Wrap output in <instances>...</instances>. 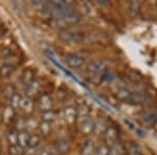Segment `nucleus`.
<instances>
[{"label": "nucleus", "instance_id": "0eeeda50", "mask_svg": "<svg viewBox=\"0 0 157 155\" xmlns=\"http://www.w3.org/2000/svg\"><path fill=\"white\" fill-rule=\"evenodd\" d=\"M78 131L84 136H88L92 134L93 131H94V122L91 118L82 122L81 124H78Z\"/></svg>", "mask_w": 157, "mask_h": 155}, {"label": "nucleus", "instance_id": "ddd939ff", "mask_svg": "<svg viewBox=\"0 0 157 155\" xmlns=\"http://www.w3.org/2000/svg\"><path fill=\"white\" fill-rule=\"evenodd\" d=\"M94 152H95L94 141L90 138L86 139L80 148L81 155H94Z\"/></svg>", "mask_w": 157, "mask_h": 155}, {"label": "nucleus", "instance_id": "6ab92c4d", "mask_svg": "<svg viewBox=\"0 0 157 155\" xmlns=\"http://www.w3.org/2000/svg\"><path fill=\"white\" fill-rule=\"evenodd\" d=\"M107 123H106V119L104 118H100L97 122H94V131L93 133L97 134L98 136L100 134H104V132L107 129Z\"/></svg>", "mask_w": 157, "mask_h": 155}, {"label": "nucleus", "instance_id": "f704fd0d", "mask_svg": "<svg viewBox=\"0 0 157 155\" xmlns=\"http://www.w3.org/2000/svg\"><path fill=\"white\" fill-rule=\"evenodd\" d=\"M12 55V50L9 47H0V59H4Z\"/></svg>", "mask_w": 157, "mask_h": 155}, {"label": "nucleus", "instance_id": "2f4dec72", "mask_svg": "<svg viewBox=\"0 0 157 155\" xmlns=\"http://www.w3.org/2000/svg\"><path fill=\"white\" fill-rule=\"evenodd\" d=\"M94 155H110L109 154V148L105 144L100 145V146L95 148Z\"/></svg>", "mask_w": 157, "mask_h": 155}, {"label": "nucleus", "instance_id": "b1692460", "mask_svg": "<svg viewBox=\"0 0 157 155\" xmlns=\"http://www.w3.org/2000/svg\"><path fill=\"white\" fill-rule=\"evenodd\" d=\"M128 10L132 17H136L140 13V3L138 1H129Z\"/></svg>", "mask_w": 157, "mask_h": 155}, {"label": "nucleus", "instance_id": "c756f323", "mask_svg": "<svg viewBox=\"0 0 157 155\" xmlns=\"http://www.w3.org/2000/svg\"><path fill=\"white\" fill-rule=\"evenodd\" d=\"M9 154L10 155H24V148L20 147L19 145H15V146H9Z\"/></svg>", "mask_w": 157, "mask_h": 155}, {"label": "nucleus", "instance_id": "6e6552de", "mask_svg": "<svg viewBox=\"0 0 157 155\" xmlns=\"http://www.w3.org/2000/svg\"><path fill=\"white\" fill-rule=\"evenodd\" d=\"M41 90V83L38 80H34L32 83H29L27 86H25V93L26 96L29 99H33L36 96Z\"/></svg>", "mask_w": 157, "mask_h": 155}, {"label": "nucleus", "instance_id": "1a4fd4ad", "mask_svg": "<svg viewBox=\"0 0 157 155\" xmlns=\"http://www.w3.org/2000/svg\"><path fill=\"white\" fill-rule=\"evenodd\" d=\"M90 108L86 104H81L77 108V122L81 124L82 122L86 121V119L90 118Z\"/></svg>", "mask_w": 157, "mask_h": 155}, {"label": "nucleus", "instance_id": "c9c22d12", "mask_svg": "<svg viewBox=\"0 0 157 155\" xmlns=\"http://www.w3.org/2000/svg\"><path fill=\"white\" fill-rule=\"evenodd\" d=\"M38 155H52V154H50L49 152L47 151V150H41Z\"/></svg>", "mask_w": 157, "mask_h": 155}, {"label": "nucleus", "instance_id": "423d86ee", "mask_svg": "<svg viewBox=\"0 0 157 155\" xmlns=\"http://www.w3.org/2000/svg\"><path fill=\"white\" fill-rule=\"evenodd\" d=\"M150 100L148 93L143 92V91H136L132 92L131 99L129 101V104H133V105H141V104H147Z\"/></svg>", "mask_w": 157, "mask_h": 155}, {"label": "nucleus", "instance_id": "7c9ffc66", "mask_svg": "<svg viewBox=\"0 0 157 155\" xmlns=\"http://www.w3.org/2000/svg\"><path fill=\"white\" fill-rule=\"evenodd\" d=\"M10 101H11V106H12V107L14 109H16V108H18L20 106V103H21V101H22V96L16 91V92H15V95L12 96Z\"/></svg>", "mask_w": 157, "mask_h": 155}, {"label": "nucleus", "instance_id": "39448f33", "mask_svg": "<svg viewBox=\"0 0 157 155\" xmlns=\"http://www.w3.org/2000/svg\"><path fill=\"white\" fill-rule=\"evenodd\" d=\"M52 105H54V102H52V96L47 93H43L42 95H40L39 100H38V107L39 110L43 112V111L52 110Z\"/></svg>", "mask_w": 157, "mask_h": 155}, {"label": "nucleus", "instance_id": "9b49d317", "mask_svg": "<svg viewBox=\"0 0 157 155\" xmlns=\"http://www.w3.org/2000/svg\"><path fill=\"white\" fill-rule=\"evenodd\" d=\"M140 116L143 121L147 123L148 125H151L153 127H157V114L151 110H143L140 112Z\"/></svg>", "mask_w": 157, "mask_h": 155}, {"label": "nucleus", "instance_id": "473e14b6", "mask_svg": "<svg viewBox=\"0 0 157 155\" xmlns=\"http://www.w3.org/2000/svg\"><path fill=\"white\" fill-rule=\"evenodd\" d=\"M15 92H16V90H15V87L13 85H7L6 88H4V90H3V95L4 96H6V99H10L11 100V98L13 95H15Z\"/></svg>", "mask_w": 157, "mask_h": 155}, {"label": "nucleus", "instance_id": "5701e85b", "mask_svg": "<svg viewBox=\"0 0 157 155\" xmlns=\"http://www.w3.org/2000/svg\"><path fill=\"white\" fill-rule=\"evenodd\" d=\"M30 134L27 131H20L18 132V145L22 148H26L29 146V139Z\"/></svg>", "mask_w": 157, "mask_h": 155}, {"label": "nucleus", "instance_id": "bb28decb", "mask_svg": "<svg viewBox=\"0 0 157 155\" xmlns=\"http://www.w3.org/2000/svg\"><path fill=\"white\" fill-rule=\"evenodd\" d=\"M7 141H9L10 146H15V145H18V131L16 129H12L7 132L6 135Z\"/></svg>", "mask_w": 157, "mask_h": 155}, {"label": "nucleus", "instance_id": "4be33fe9", "mask_svg": "<svg viewBox=\"0 0 157 155\" xmlns=\"http://www.w3.org/2000/svg\"><path fill=\"white\" fill-rule=\"evenodd\" d=\"M14 72H15V66H13L11 64H4L0 68V77L3 79L12 77Z\"/></svg>", "mask_w": 157, "mask_h": 155}, {"label": "nucleus", "instance_id": "f257e3e1", "mask_svg": "<svg viewBox=\"0 0 157 155\" xmlns=\"http://www.w3.org/2000/svg\"><path fill=\"white\" fill-rule=\"evenodd\" d=\"M104 137V144L108 147H111L114 145L116 141H120V133H118V129L115 126H108L106 131L103 134Z\"/></svg>", "mask_w": 157, "mask_h": 155}, {"label": "nucleus", "instance_id": "4c0bfd02", "mask_svg": "<svg viewBox=\"0 0 157 155\" xmlns=\"http://www.w3.org/2000/svg\"><path fill=\"white\" fill-rule=\"evenodd\" d=\"M2 121V116H0V122H1Z\"/></svg>", "mask_w": 157, "mask_h": 155}, {"label": "nucleus", "instance_id": "393cba45", "mask_svg": "<svg viewBox=\"0 0 157 155\" xmlns=\"http://www.w3.org/2000/svg\"><path fill=\"white\" fill-rule=\"evenodd\" d=\"M35 79H34V72H33L32 69H26V70H24V72H23V75H22V77H21V82L22 84H23L24 86H27L29 83H32L33 81H34Z\"/></svg>", "mask_w": 157, "mask_h": 155}, {"label": "nucleus", "instance_id": "f8f14e48", "mask_svg": "<svg viewBox=\"0 0 157 155\" xmlns=\"http://www.w3.org/2000/svg\"><path fill=\"white\" fill-rule=\"evenodd\" d=\"M80 20H81V16L72 9V7L68 9L67 12L65 13L64 17H63V21L66 24H75V23H78Z\"/></svg>", "mask_w": 157, "mask_h": 155}, {"label": "nucleus", "instance_id": "a211bd4d", "mask_svg": "<svg viewBox=\"0 0 157 155\" xmlns=\"http://www.w3.org/2000/svg\"><path fill=\"white\" fill-rule=\"evenodd\" d=\"M20 108H21V110L23 111L24 113L26 114H30L34 111V102H33L32 99L29 98H22V101L21 103H20Z\"/></svg>", "mask_w": 157, "mask_h": 155}, {"label": "nucleus", "instance_id": "f03ea898", "mask_svg": "<svg viewBox=\"0 0 157 155\" xmlns=\"http://www.w3.org/2000/svg\"><path fill=\"white\" fill-rule=\"evenodd\" d=\"M107 64L103 60L90 61L86 66V70L91 75H103L107 72Z\"/></svg>", "mask_w": 157, "mask_h": 155}, {"label": "nucleus", "instance_id": "aec40b11", "mask_svg": "<svg viewBox=\"0 0 157 155\" xmlns=\"http://www.w3.org/2000/svg\"><path fill=\"white\" fill-rule=\"evenodd\" d=\"M15 119V109L12 106H6L4 108L3 112H2V121L6 123H10V122Z\"/></svg>", "mask_w": 157, "mask_h": 155}, {"label": "nucleus", "instance_id": "e433bc0d", "mask_svg": "<svg viewBox=\"0 0 157 155\" xmlns=\"http://www.w3.org/2000/svg\"><path fill=\"white\" fill-rule=\"evenodd\" d=\"M4 65V63H3V60H2V59H0V68H1L2 67V66H3Z\"/></svg>", "mask_w": 157, "mask_h": 155}, {"label": "nucleus", "instance_id": "dca6fc26", "mask_svg": "<svg viewBox=\"0 0 157 155\" xmlns=\"http://www.w3.org/2000/svg\"><path fill=\"white\" fill-rule=\"evenodd\" d=\"M126 155H143V150L135 141H128L125 144Z\"/></svg>", "mask_w": 157, "mask_h": 155}, {"label": "nucleus", "instance_id": "4468645a", "mask_svg": "<svg viewBox=\"0 0 157 155\" xmlns=\"http://www.w3.org/2000/svg\"><path fill=\"white\" fill-rule=\"evenodd\" d=\"M70 149H71V145L67 138H60L56 144V151L59 154H67Z\"/></svg>", "mask_w": 157, "mask_h": 155}, {"label": "nucleus", "instance_id": "2eb2a0df", "mask_svg": "<svg viewBox=\"0 0 157 155\" xmlns=\"http://www.w3.org/2000/svg\"><path fill=\"white\" fill-rule=\"evenodd\" d=\"M114 95L118 101L124 102V103H129L131 95H132V91H130L126 87H120L115 91Z\"/></svg>", "mask_w": 157, "mask_h": 155}, {"label": "nucleus", "instance_id": "58836bf2", "mask_svg": "<svg viewBox=\"0 0 157 155\" xmlns=\"http://www.w3.org/2000/svg\"><path fill=\"white\" fill-rule=\"evenodd\" d=\"M156 104H157V96H156Z\"/></svg>", "mask_w": 157, "mask_h": 155}, {"label": "nucleus", "instance_id": "a878e982", "mask_svg": "<svg viewBox=\"0 0 157 155\" xmlns=\"http://www.w3.org/2000/svg\"><path fill=\"white\" fill-rule=\"evenodd\" d=\"M42 137L40 134H30L29 135V148L35 149L41 144Z\"/></svg>", "mask_w": 157, "mask_h": 155}, {"label": "nucleus", "instance_id": "ea45409f", "mask_svg": "<svg viewBox=\"0 0 157 155\" xmlns=\"http://www.w3.org/2000/svg\"><path fill=\"white\" fill-rule=\"evenodd\" d=\"M156 7H157V2H156Z\"/></svg>", "mask_w": 157, "mask_h": 155}, {"label": "nucleus", "instance_id": "7ed1b4c3", "mask_svg": "<svg viewBox=\"0 0 157 155\" xmlns=\"http://www.w3.org/2000/svg\"><path fill=\"white\" fill-rule=\"evenodd\" d=\"M59 39L61 41L65 42V43H68V44H71V43H77L81 40V37L80 35L77 34V33H73V32H70V30H62L60 32L59 34Z\"/></svg>", "mask_w": 157, "mask_h": 155}, {"label": "nucleus", "instance_id": "9d476101", "mask_svg": "<svg viewBox=\"0 0 157 155\" xmlns=\"http://www.w3.org/2000/svg\"><path fill=\"white\" fill-rule=\"evenodd\" d=\"M63 118L67 124H73L77 122V108L73 106H67L63 110Z\"/></svg>", "mask_w": 157, "mask_h": 155}, {"label": "nucleus", "instance_id": "412c9836", "mask_svg": "<svg viewBox=\"0 0 157 155\" xmlns=\"http://www.w3.org/2000/svg\"><path fill=\"white\" fill-rule=\"evenodd\" d=\"M38 129H39L40 135L41 136H48L52 132V123H47V122H43L41 121V123H39L38 125Z\"/></svg>", "mask_w": 157, "mask_h": 155}, {"label": "nucleus", "instance_id": "f3484780", "mask_svg": "<svg viewBox=\"0 0 157 155\" xmlns=\"http://www.w3.org/2000/svg\"><path fill=\"white\" fill-rule=\"evenodd\" d=\"M109 154L110 155H126L125 144H123L121 141H116L114 145L109 147Z\"/></svg>", "mask_w": 157, "mask_h": 155}, {"label": "nucleus", "instance_id": "20e7f679", "mask_svg": "<svg viewBox=\"0 0 157 155\" xmlns=\"http://www.w3.org/2000/svg\"><path fill=\"white\" fill-rule=\"evenodd\" d=\"M65 63L71 68H80L84 64V58L75 54H67L65 56Z\"/></svg>", "mask_w": 157, "mask_h": 155}, {"label": "nucleus", "instance_id": "cd10ccee", "mask_svg": "<svg viewBox=\"0 0 157 155\" xmlns=\"http://www.w3.org/2000/svg\"><path fill=\"white\" fill-rule=\"evenodd\" d=\"M56 118V113L52 110H47L41 112V119L43 122H47V123H52Z\"/></svg>", "mask_w": 157, "mask_h": 155}, {"label": "nucleus", "instance_id": "72a5a7b5", "mask_svg": "<svg viewBox=\"0 0 157 155\" xmlns=\"http://www.w3.org/2000/svg\"><path fill=\"white\" fill-rule=\"evenodd\" d=\"M15 129L17 131H24L25 130V118H19L16 119V126H15Z\"/></svg>", "mask_w": 157, "mask_h": 155}, {"label": "nucleus", "instance_id": "c85d7f7f", "mask_svg": "<svg viewBox=\"0 0 157 155\" xmlns=\"http://www.w3.org/2000/svg\"><path fill=\"white\" fill-rule=\"evenodd\" d=\"M38 125H39V123H38L35 118H25V131H27L29 133V131L38 128Z\"/></svg>", "mask_w": 157, "mask_h": 155}]
</instances>
